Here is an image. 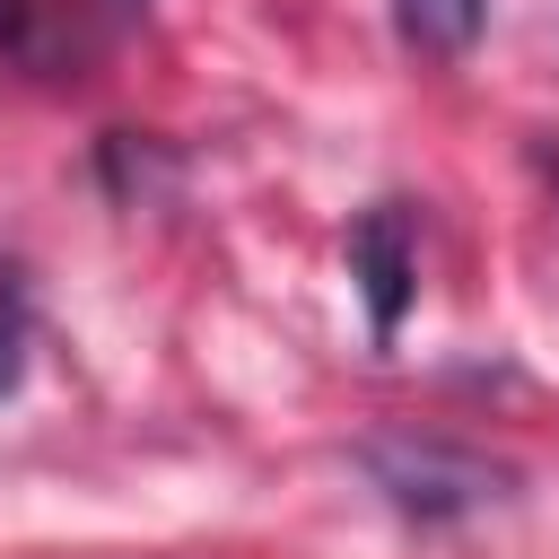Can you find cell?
Wrapping results in <instances>:
<instances>
[{"label": "cell", "instance_id": "6da1fadb", "mask_svg": "<svg viewBox=\"0 0 559 559\" xmlns=\"http://www.w3.org/2000/svg\"><path fill=\"white\" fill-rule=\"evenodd\" d=\"M358 463H367V472H376V489H384L402 515H419V524L472 515V507H489V498L507 489V472H498V463H480V454H463V445H445V437H419V428L367 437V445H358Z\"/></svg>", "mask_w": 559, "mask_h": 559}, {"label": "cell", "instance_id": "277c9868", "mask_svg": "<svg viewBox=\"0 0 559 559\" xmlns=\"http://www.w3.org/2000/svg\"><path fill=\"white\" fill-rule=\"evenodd\" d=\"M26 341H35V297H26V271L0 253V402L26 376Z\"/></svg>", "mask_w": 559, "mask_h": 559}, {"label": "cell", "instance_id": "3957f363", "mask_svg": "<svg viewBox=\"0 0 559 559\" xmlns=\"http://www.w3.org/2000/svg\"><path fill=\"white\" fill-rule=\"evenodd\" d=\"M480 17L489 0H393V26L411 52H437V61H463L480 44Z\"/></svg>", "mask_w": 559, "mask_h": 559}, {"label": "cell", "instance_id": "7a4b0ae2", "mask_svg": "<svg viewBox=\"0 0 559 559\" xmlns=\"http://www.w3.org/2000/svg\"><path fill=\"white\" fill-rule=\"evenodd\" d=\"M349 280L367 297V332L393 341L402 314H411V297H419V227H411L402 201H376V210L349 218Z\"/></svg>", "mask_w": 559, "mask_h": 559}]
</instances>
